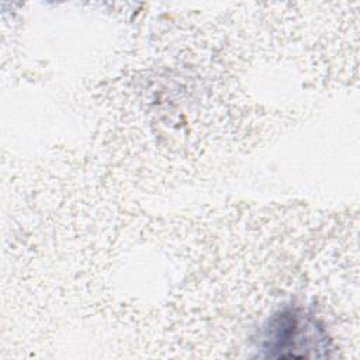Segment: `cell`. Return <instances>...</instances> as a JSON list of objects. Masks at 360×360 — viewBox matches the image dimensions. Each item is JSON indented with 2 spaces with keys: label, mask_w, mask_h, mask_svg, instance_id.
<instances>
[{
  "label": "cell",
  "mask_w": 360,
  "mask_h": 360,
  "mask_svg": "<svg viewBox=\"0 0 360 360\" xmlns=\"http://www.w3.org/2000/svg\"><path fill=\"white\" fill-rule=\"evenodd\" d=\"M263 347L270 357H321L326 356L323 328L300 308H285L274 314L264 330Z\"/></svg>",
  "instance_id": "obj_1"
}]
</instances>
